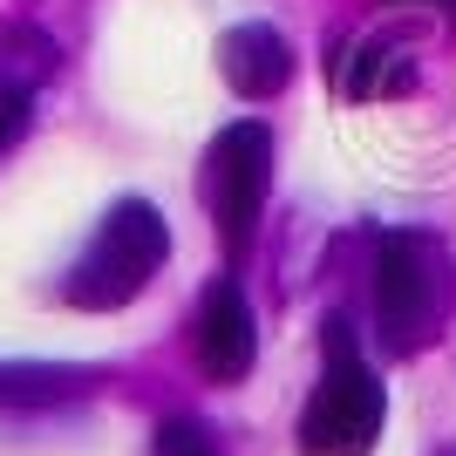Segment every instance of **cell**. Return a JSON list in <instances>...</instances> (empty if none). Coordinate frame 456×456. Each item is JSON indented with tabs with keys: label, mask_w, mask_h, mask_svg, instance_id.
I'll return each mask as SVG.
<instances>
[{
	"label": "cell",
	"mask_w": 456,
	"mask_h": 456,
	"mask_svg": "<svg viewBox=\"0 0 456 456\" xmlns=\"http://www.w3.org/2000/svg\"><path fill=\"white\" fill-rule=\"evenodd\" d=\"M381 409H388V395H381L375 368H362L341 314H327V375L306 395L300 456H368L381 436Z\"/></svg>",
	"instance_id": "2"
},
{
	"label": "cell",
	"mask_w": 456,
	"mask_h": 456,
	"mask_svg": "<svg viewBox=\"0 0 456 456\" xmlns=\"http://www.w3.org/2000/svg\"><path fill=\"white\" fill-rule=\"evenodd\" d=\"M273 191V130L266 123H232V130L211 136L205 151V211L218 246L239 259L259 232V211H266Z\"/></svg>",
	"instance_id": "3"
},
{
	"label": "cell",
	"mask_w": 456,
	"mask_h": 456,
	"mask_svg": "<svg viewBox=\"0 0 456 456\" xmlns=\"http://www.w3.org/2000/svg\"><path fill=\"white\" fill-rule=\"evenodd\" d=\"M164 252H171V232L157 218V205L143 198H123V205L102 211V225L95 239L76 252V266L61 280V300L82 306V314H110V306H130L151 273L164 266Z\"/></svg>",
	"instance_id": "1"
},
{
	"label": "cell",
	"mask_w": 456,
	"mask_h": 456,
	"mask_svg": "<svg viewBox=\"0 0 456 456\" xmlns=\"http://www.w3.org/2000/svg\"><path fill=\"white\" fill-rule=\"evenodd\" d=\"M218 76L232 82V95H246V102H266L293 82V48H286L280 28L266 20H246V28H232L218 41Z\"/></svg>",
	"instance_id": "6"
},
{
	"label": "cell",
	"mask_w": 456,
	"mask_h": 456,
	"mask_svg": "<svg viewBox=\"0 0 456 456\" xmlns=\"http://www.w3.org/2000/svg\"><path fill=\"white\" fill-rule=\"evenodd\" d=\"M157 456H218V443H211L205 422H191V416H164L157 422V436H151Z\"/></svg>",
	"instance_id": "9"
},
{
	"label": "cell",
	"mask_w": 456,
	"mask_h": 456,
	"mask_svg": "<svg viewBox=\"0 0 456 456\" xmlns=\"http://www.w3.org/2000/svg\"><path fill=\"white\" fill-rule=\"evenodd\" d=\"M191 347H198V368H205L211 381H246L252 375L259 327H252V300H246V286H239V280H211L205 286Z\"/></svg>",
	"instance_id": "5"
},
{
	"label": "cell",
	"mask_w": 456,
	"mask_h": 456,
	"mask_svg": "<svg viewBox=\"0 0 456 456\" xmlns=\"http://www.w3.org/2000/svg\"><path fill=\"white\" fill-rule=\"evenodd\" d=\"M436 252L416 232H388L375 252V321L395 354H416L436 334Z\"/></svg>",
	"instance_id": "4"
},
{
	"label": "cell",
	"mask_w": 456,
	"mask_h": 456,
	"mask_svg": "<svg viewBox=\"0 0 456 456\" xmlns=\"http://www.w3.org/2000/svg\"><path fill=\"white\" fill-rule=\"evenodd\" d=\"M89 381L76 375V368H0V402H69L82 395Z\"/></svg>",
	"instance_id": "8"
},
{
	"label": "cell",
	"mask_w": 456,
	"mask_h": 456,
	"mask_svg": "<svg viewBox=\"0 0 456 456\" xmlns=\"http://www.w3.org/2000/svg\"><path fill=\"white\" fill-rule=\"evenodd\" d=\"M28 102H35V89H28V82H20V76H0V151L28 130Z\"/></svg>",
	"instance_id": "10"
},
{
	"label": "cell",
	"mask_w": 456,
	"mask_h": 456,
	"mask_svg": "<svg viewBox=\"0 0 456 456\" xmlns=\"http://www.w3.org/2000/svg\"><path fill=\"white\" fill-rule=\"evenodd\" d=\"M334 89L354 95V102L362 95H395V89H416V69L388 41H354V48H334Z\"/></svg>",
	"instance_id": "7"
}]
</instances>
